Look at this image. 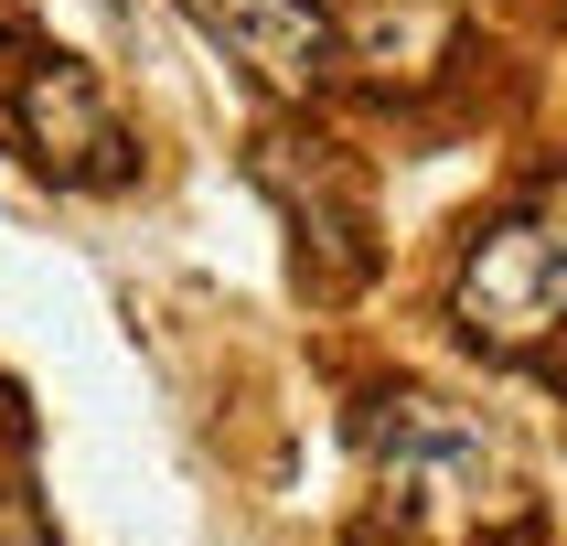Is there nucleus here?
I'll return each instance as SVG.
<instances>
[{
  "instance_id": "5",
  "label": "nucleus",
  "mask_w": 567,
  "mask_h": 546,
  "mask_svg": "<svg viewBox=\"0 0 567 546\" xmlns=\"http://www.w3.org/2000/svg\"><path fill=\"white\" fill-rule=\"evenodd\" d=\"M396 418H375V461L396 493H417V482H482V429H461V418L440 408V396H385Z\"/></svg>"
},
{
  "instance_id": "3",
  "label": "nucleus",
  "mask_w": 567,
  "mask_h": 546,
  "mask_svg": "<svg viewBox=\"0 0 567 546\" xmlns=\"http://www.w3.org/2000/svg\"><path fill=\"white\" fill-rule=\"evenodd\" d=\"M183 11L247 64L257 86H279V96H311L321 75L343 64V32H332L321 0H183Z\"/></svg>"
},
{
  "instance_id": "4",
  "label": "nucleus",
  "mask_w": 567,
  "mask_h": 546,
  "mask_svg": "<svg viewBox=\"0 0 567 546\" xmlns=\"http://www.w3.org/2000/svg\"><path fill=\"white\" fill-rule=\"evenodd\" d=\"M257 183L289 204V225H300V247H332V289L364 279V193H353L343 151H321V140H257Z\"/></svg>"
},
{
  "instance_id": "2",
  "label": "nucleus",
  "mask_w": 567,
  "mask_h": 546,
  "mask_svg": "<svg viewBox=\"0 0 567 546\" xmlns=\"http://www.w3.org/2000/svg\"><path fill=\"white\" fill-rule=\"evenodd\" d=\"M22 140H32V161H43L54 183H86V193L128 183V128H118L107 86H96L75 54H32V75H22Z\"/></svg>"
},
{
  "instance_id": "1",
  "label": "nucleus",
  "mask_w": 567,
  "mask_h": 546,
  "mask_svg": "<svg viewBox=\"0 0 567 546\" xmlns=\"http://www.w3.org/2000/svg\"><path fill=\"white\" fill-rule=\"evenodd\" d=\"M450 321H461V343L472 353H536L546 332H567V236H546V225H493V236H472V257H461V289H450Z\"/></svg>"
}]
</instances>
